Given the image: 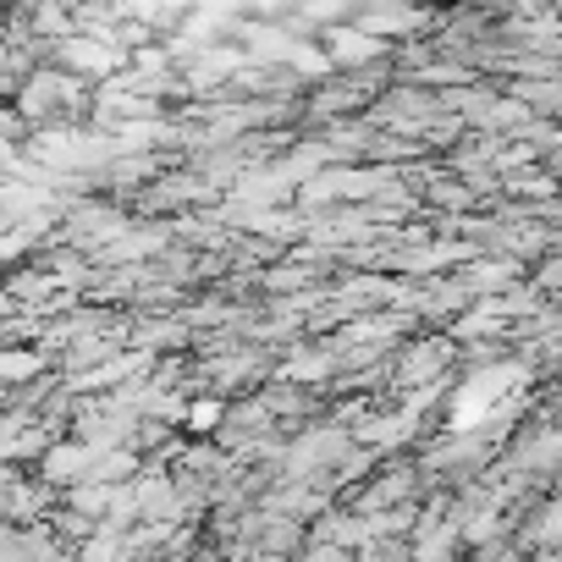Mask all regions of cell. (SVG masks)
<instances>
[{"label": "cell", "instance_id": "2", "mask_svg": "<svg viewBox=\"0 0 562 562\" xmlns=\"http://www.w3.org/2000/svg\"><path fill=\"white\" fill-rule=\"evenodd\" d=\"M89 463H94V447H83V441H56V447L34 463V474H40L45 485L67 491V485H78V480L89 474Z\"/></svg>", "mask_w": 562, "mask_h": 562}, {"label": "cell", "instance_id": "5", "mask_svg": "<svg viewBox=\"0 0 562 562\" xmlns=\"http://www.w3.org/2000/svg\"><path fill=\"white\" fill-rule=\"evenodd\" d=\"M7 403H12V392H7V386H0V414H7Z\"/></svg>", "mask_w": 562, "mask_h": 562}, {"label": "cell", "instance_id": "1", "mask_svg": "<svg viewBox=\"0 0 562 562\" xmlns=\"http://www.w3.org/2000/svg\"><path fill=\"white\" fill-rule=\"evenodd\" d=\"M452 359H458V342L452 337H414L392 353V386H414V392H430L452 375Z\"/></svg>", "mask_w": 562, "mask_h": 562}, {"label": "cell", "instance_id": "3", "mask_svg": "<svg viewBox=\"0 0 562 562\" xmlns=\"http://www.w3.org/2000/svg\"><path fill=\"white\" fill-rule=\"evenodd\" d=\"M56 370V359L45 348H0V386L7 392H23L29 381H45Z\"/></svg>", "mask_w": 562, "mask_h": 562}, {"label": "cell", "instance_id": "4", "mask_svg": "<svg viewBox=\"0 0 562 562\" xmlns=\"http://www.w3.org/2000/svg\"><path fill=\"white\" fill-rule=\"evenodd\" d=\"M529 293L551 310V304H562V259L551 254V259H540V270L529 276Z\"/></svg>", "mask_w": 562, "mask_h": 562}]
</instances>
